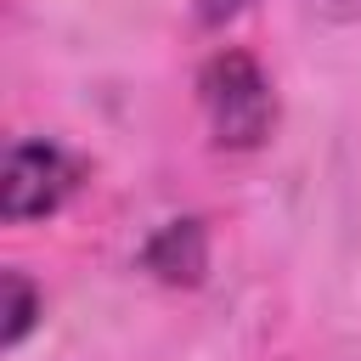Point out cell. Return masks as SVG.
Returning <instances> with one entry per match:
<instances>
[{"label": "cell", "instance_id": "1", "mask_svg": "<svg viewBox=\"0 0 361 361\" xmlns=\"http://www.w3.org/2000/svg\"><path fill=\"white\" fill-rule=\"evenodd\" d=\"M197 102H203V118H209L214 147H226V152H254V147H265L271 130H276L271 73H265L248 51H237V45L214 51V56L197 68Z\"/></svg>", "mask_w": 361, "mask_h": 361}, {"label": "cell", "instance_id": "2", "mask_svg": "<svg viewBox=\"0 0 361 361\" xmlns=\"http://www.w3.org/2000/svg\"><path fill=\"white\" fill-rule=\"evenodd\" d=\"M79 186H85V164L62 141L23 135L6 147V164H0V220L6 226L51 220Z\"/></svg>", "mask_w": 361, "mask_h": 361}, {"label": "cell", "instance_id": "3", "mask_svg": "<svg viewBox=\"0 0 361 361\" xmlns=\"http://www.w3.org/2000/svg\"><path fill=\"white\" fill-rule=\"evenodd\" d=\"M141 265L169 282V288H197L203 271H209V226L197 214H180V220H164L147 248H141Z\"/></svg>", "mask_w": 361, "mask_h": 361}, {"label": "cell", "instance_id": "4", "mask_svg": "<svg viewBox=\"0 0 361 361\" xmlns=\"http://www.w3.org/2000/svg\"><path fill=\"white\" fill-rule=\"evenodd\" d=\"M34 322H39V293H34V282H28L23 271H6V327H0V344L17 350Z\"/></svg>", "mask_w": 361, "mask_h": 361}, {"label": "cell", "instance_id": "5", "mask_svg": "<svg viewBox=\"0 0 361 361\" xmlns=\"http://www.w3.org/2000/svg\"><path fill=\"white\" fill-rule=\"evenodd\" d=\"M243 6H248V0H192V11H197V23H203V28H226Z\"/></svg>", "mask_w": 361, "mask_h": 361}]
</instances>
